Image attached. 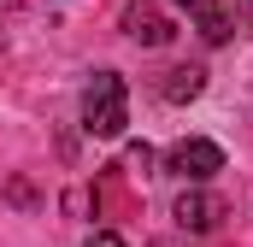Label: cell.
Returning <instances> with one entry per match:
<instances>
[{"label":"cell","mask_w":253,"mask_h":247,"mask_svg":"<svg viewBox=\"0 0 253 247\" xmlns=\"http://www.w3.org/2000/svg\"><path fill=\"white\" fill-rule=\"evenodd\" d=\"M129 124V88L118 71H94V82L83 88V129L88 135H124Z\"/></svg>","instance_id":"cell-1"},{"label":"cell","mask_w":253,"mask_h":247,"mask_svg":"<svg viewBox=\"0 0 253 247\" xmlns=\"http://www.w3.org/2000/svg\"><path fill=\"white\" fill-rule=\"evenodd\" d=\"M165 171H177L183 183H206V177L224 171V147L206 141V135H189V141H177V147L165 153Z\"/></svg>","instance_id":"cell-2"},{"label":"cell","mask_w":253,"mask_h":247,"mask_svg":"<svg viewBox=\"0 0 253 247\" xmlns=\"http://www.w3.org/2000/svg\"><path fill=\"white\" fill-rule=\"evenodd\" d=\"M124 36L141 41V47H165V41L177 36V24H171L153 0H129V6H124Z\"/></svg>","instance_id":"cell-3"},{"label":"cell","mask_w":253,"mask_h":247,"mask_svg":"<svg viewBox=\"0 0 253 247\" xmlns=\"http://www.w3.org/2000/svg\"><path fill=\"white\" fill-rule=\"evenodd\" d=\"M171 218H177L183 230H218V218H224V200H218V194H206V188H189V194L171 206Z\"/></svg>","instance_id":"cell-4"},{"label":"cell","mask_w":253,"mask_h":247,"mask_svg":"<svg viewBox=\"0 0 253 247\" xmlns=\"http://www.w3.org/2000/svg\"><path fill=\"white\" fill-rule=\"evenodd\" d=\"M200 88H206V71H200V65H177V71H171V77H165V88H159V94H165V100H177V106H183V100H194V94H200Z\"/></svg>","instance_id":"cell-5"},{"label":"cell","mask_w":253,"mask_h":247,"mask_svg":"<svg viewBox=\"0 0 253 247\" xmlns=\"http://www.w3.org/2000/svg\"><path fill=\"white\" fill-rule=\"evenodd\" d=\"M194 18H200V36H206V41H230V12H224V6L206 0V6H194Z\"/></svg>","instance_id":"cell-6"},{"label":"cell","mask_w":253,"mask_h":247,"mask_svg":"<svg viewBox=\"0 0 253 247\" xmlns=\"http://www.w3.org/2000/svg\"><path fill=\"white\" fill-rule=\"evenodd\" d=\"M124 165L135 171V177H147V171H153V147H147V141H135V147L124 153Z\"/></svg>","instance_id":"cell-7"},{"label":"cell","mask_w":253,"mask_h":247,"mask_svg":"<svg viewBox=\"0 0 253 247\" xmlns=\"http://www.w3.org/2000/svg\"><path fill=\"white\" fill-rule=\"evenodd\" d=\"M83 247H124V242H118L112 230H94V236H88V242H83Z\"/></svg>","instance_id":"cell-8"},{"label":"cell","mask_w":253,"mask_h":247,"mask_svg":"<svg viewBox=\"0 0 253 247\" xmlns=\"http://www.w3.org/2000/svg\"><path fill=\"white\" fill-rule=\"evenodd\" d=\"M236 12H242V18H248V30H253V0H236Z\"/></svg>","instance_id":"cell-9"},{"label":"cell","mask_w":253,"mask_h":247,"mask_svg":"<svg viewBox=\"0 0 253 247\" xmlns=\"http://www.w3.org/2000/svg\"><path fill=\"white\" fill-rule=\"evenodd\" d=\"M177 6H189V12H194V6H206V0H177Z\"/></svg>","instance_id":"cell-10"}]
</instances>
